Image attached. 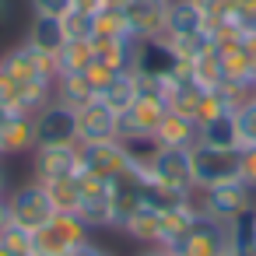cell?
<instances>
[{
	"label": "cell",
	"instance_id": "obj_1",
	"mask_svg": "<svg viewBox=\"0 0 256 256\" xmlns=\"http://www.w3.org/2000/svg\"><path fill=\"white\" fill-rule=\"evenodd\" d=\"M196 207H200V214L232 224L238 214H246V210L256 207V193H252L242 179H228V182L196 190Z\"/></svg>",
	"mask_w": 256,
	"mask_h": 256
},
{
	"label": "cell",
	"instance_id": "obj_2",
	"mask_svg": "<svg viewBox=\"0 0 256 256\" xmlns=\"http://www.w3.org/2000/svg\"><path fill=\"white\" fill-rule=\"evenodd\" d=\"M8 210H11V224H18V228H25V232H39V228L56 214V207H53L46 186L36 182V179H28V182L8 190Z\"/></svg>",
	"mask_w": 256,
	"mask_h": 256
},
{
	"label": "cell",
	"instance_id": "obj_3",
	"mask_svg": "<svg viewBox=\"0 0 256 256\" xmlns=\"http://www.w3.org/2000/svg\"><path fill=\"white\" fill-rule=\"evenodd\" d=\"M190 165H193V186L196 190H207V186L238 179V148L193 144L190 148Z\"/></svg>",
	"mask_w": 256,
	"mask_h": 256
},
{
	"label": "cell",
	"instance_id": "obj_4",
	"mask_svg": "<svg viewBox=\"0 0 256 256\" xmlns=\"http://www.w3.org/2000/svg\"><path fill=\"white\" fill-rule=\"evenodd\" d=\"M92 232L78 214H53L39 232H32V252L36 256H67L78 242H84Z\"/></svg>",
	"mask_w": 256,
	"mask_h": 256
},
{
	"label": "cell",
	"instance_id": "obj_5",
	"mask_svg": "<svg viewBox=\"0 0 256 256\" xmlns=\"http://www.w3.org/2000/svg\"><path fill=\"white\" fill-rule=\"evenodd\" d=\"M28 168L36 182H50L60 176H78L81 172V144H36L28 151Z\"/></svg>",
	"mask_w": 256,
	"mask_h": 256
},
{
	"label": "cell",
	"instance_id": "obj_6",
	"mask_svg": "<svg viewBox=\"0 0 256 256\" xmlns=\"http://www.w3.org/2000/svg\"><path fill=\"white\" fill-rule=\"evenodd\" d=\"M134 162V151L123 140H98V144H81V176L109 179L116 182Z\"/></svg>",
	"mask_w": 256,
	"mask_h": 256
},
{
	"label": "cell",
	"instance_id": "obj_7",
	"mask_svg": "<svg viewBox=\"0 0 256 256\" xmlns=\"http://www.w3.org/2000/svg\"><path fill=\"white\" fill-rule=\"evenodd\" d=\"M0 67H4L18 84H22V81H56V74H60V70H56V56L36 50V46H28V42L11 46L4 56H0Z\"/></svg>",
	"mask_w": 256,
	"mask_h": 256
},
{
	"label": "cell",
	"instance_id": "obj_8",
	"mask_svg": "<svg viewBox=\"0 0 256 256\" xmlns=\"http://www.w3.org/2000/svg\"><path fill=\"white\" fill-rule=\"evenodd\" d=\"M148 168L158 182L182 190V193H196L193 186V165H190V148H162L154 144L148 154Z\"/></svg>",
	"mask_w": 256,
	"mask_h": 256
},
{
	"label": "cell",
	"instance_id": "obj_9",
	"mask_svg": "<svg viewBox=\"0 0 256 256\" xmlns=\"http://www.w3.org/2000/svg\"><path fill=\"white\" fill-rule=\"evenodd\" d=\"M74 214L84 221L88 232L112 228V182L95 179V176H81V204Z\"/></svg>",
	"mask_w": 256,
	"mask_h": 256
},
{
	"label": "cell",
	"instance_id": "obj_10",
	"mask_svg": "<svg viewBox=\"0 0 256 256\" xmlns=\"http://www.w3.org/2000/svg\"><path fill=\"white\" fill-rule=\"evenodd\" d=\"M224 252H228V224L207 214H200L172 249V256H224Z\"/></svg>",
	"mask_w": 256,
	"mask_h": 256
},
{
	"label": "cell",
	"instance_id": "obj_11",
	"mask_svg": "<svg viewBox=\"0 0 256 256\" xmlns=\"http://www.w3.org/2000/svg\"><path fill=\"white\" fill-rule=\"evenodd\" d=\"M36 123V144H74L78 140V109L64 102H46L39 112H32Z\"/></svg>",
	"mask_w": 256,
	"mask_h": 256
},
{
	"label": "cell",
	"instance_id": "obj_12",
	"mask_svg": "<svg viewBox=\"0 0 256 256\" xmlns=\"http://www.w3.org/2000/svg\"><path fill=\"white\" fill-rule=\"evenodd\" d=\"M130 32L144 39H165V18H168V0H126L123 4Z\"/></svg>",
	"mask_w": 256,
	"mask_h": 256
},
{
	"label": "cell",
	"instance_id": "obj_13",
	"mask_svg": "<svg viewBox=\"0 0 256 256\" xmlns=\"http://www.w3.org/2000/svg\"><path fill=\"white\" fill-rule=\"evenodd\" d=\"M116 116L102 98H92L88 106L78 109V144H98V140H116Z\"/></svg>",
	"mask_w": 256,
	"mask_h": 256
},
{
	"label": "cell",
	"instance_id": "obj_14",
	"mask_svg": "<svg viewBox=\"0 0 256 256\" xmlns=\"http://www.w3.org/2000/svg\"><path fill=\"white\" fill-rule=\"evenodd\" d=\"M179 64L182 60H179V53L168 39H144L140 42V53H137V70L140 74H148L154 81H165V78L172 81Z\"/></svg>",
	"mask_w": 256,
	"mask_h": 256
},
{
	"label": "cell",
	"instance_id": "obj_15",
	"mask_svg": "<svg viewBox=\"0 0 256 256\" xmlns=\"http://www.w3.org/2000/svg\"><path fill=\"white\" fill-rule=\"evenodd\" d=\"M207 28V14L200 11L196 0H168V18H165V39H186Z\"/></svg>",
	"mask_w": 256,
	"mask_h": 256
},
{
	"label": "cell",
	"instance_id": "obj_16",
	"mask_svg": "<svg viewBox=\"0 0 256 256\" xmlns=\"http://www.w3.org/2000/svg\"><path fill=\"white\" fill-rule=\"evenodd\" d=\"M25 42L56 56L67 42V28H64V18H50V14H32L28 22V32H25Z\"/></svg>",
	"mask_w": 256,
	"mask_h": 256
},
{
	"label": "cell",
	"instance_id": "obj_17",
	"mask_svg": "<svg viewBox=\"0 0 256 256\" xmlns=\"http://www.w3.org/2000/svg\"><path fill=\"white\" fill-rule=\"evenodd\" d=\"M196 134H200V123H196V120L179 116V112L168 109V116L158 123V130H154L151 140L162 144V148H193V144H196Z\"/></svg>",
	"mask_w": 256,
	"mask_h": 256
},
{
	"label": "cell",
	"instance_id": "obj_18",
	"mask_svg": "<svg viewBox=\"0 0 256 256\" xmlns=\"http://www.w3.org/2000/svg\"><path fill=\"white\" fill-rule=\"evenodd\" d=\"M36 148V123H32V112H18L11 123L0 126V151L4 158L11 154H28Z\"/></svg>",
	"mask_w": 256,
	"mask_h": 256
},
{
	"label": "cell",
	"instance_id": "obj_19",
	"mask_svg": "<svg viewBox=\"0 0 256 256\" xmlns=\"http://www.w3.org/2000/svg\"><path fill=\"white\" fill-rule=\"evenodd\" d=\"M126 238L140 242V246H158V235H162V210L151 207V204H140L120 228Z\"/></svg>",
	"mask_w": 256,
	"mask_h": 256
},
{
	"label": "cell",
	"instance_id": "obj_20",
	"mask_svg": "<svg viewBox=\"0 0 256 256\" xmlns=\"http://www.w3.org/2000/svg\"><path fill=\"white\" fill-rule=\"evenodd\" d=\"M196 218H200L196 200H193V204H182V207H172V210H162V235H158V246L172 252Z\"/></svg>",
	"mask_w": 256,
	"mask_h": 256
},
{
	"label": "cell",
	"instance_id": "obj_21",
	"mask_svg": "<svg viewBox=\"0 0 256 256\" xmlns=\"http://www.w3.org/2000/svg\"><path fill=\"white\" fill-rule=\"evenodd\" d=\"M214 56L221 64V74H224V84H238V81H249L256 74V64L246 56L242 42H228V46H214Z\"/></svg>",
	"mask_w": 256,
	"mask_h": 256
},
{
	"label": "cell",
	"instance_id": "obj_22",
	"mask_svg": "<svg viewBox=\"0 0 256 256\" xmlns=\"http://www.w3.org/2000/svg\"><path fill=\"white\" fill-rule=\"evenodd\" d=\"M196 144H207V148H238L235 109L232 112H221L214 120H204L200 123V134H196Z\"/></svg>",
	"mask_w": 256,
	"mask_h": 256
},
{
	"label": "cell",
	"instance_id": "obj_23",
	"mask_svg": "<svg viewBox=\"0 0 256 256\" xmlns=\"http://www.w3.org/2000/svg\"><path fill=\"white\" fill-rule=\"evenodd\" d=\"M53 92H56V102L70 106V109H81L92 98H98L92 81H88V74H56V88Z\"/></svg>",
	"mask_w": 256,
	"mask_h": 256
},
{
	"label": "cell",
	"instance_id": "obj_24",
	"mask_svg": "<svg viewBox=\"0 0 256 256\" xmlns=\"http://www.w3.org/2000/svg\"><path fill=\"white\" fill-rule=\"evenodd\" d=\"M98 98H102L112 112H126V109L134 106V98H137V78H134V70L112 74V81L98 92Z\"/></svg>",
	"mask_w": 256,
	"mask_h": 256
},
{
	"label": "cell",
	"instance_id": "obj_25",
	"mask_svg": "<svg viewBox=\"0 0 256 256\" xmlns=\"http://www.w3.org/2000/svg\"><path fill=\"white\" fill-rule=\"evenodd\" d=\"M92 64H95L92 39H67L64 50L56 53V70L60 74H84Z\"/></svg>",
	"mask_w": 256,
	"mask_h": 256
},
{
	"label": "cell",
	"instance_id": "obj_26",
	"mask_svg": "<svg viewBox=\"0 0 256 256\" xmlns=\"http://www.w3.org/2000/svg\"><path fill=\"white\" fill-rule=\"evenodd\" d=\"M42 186H46V193H50L56 214H74V210H78V204H81V172H78V176L50 179V182H42Z\"/></svg>",
	"mask_w": 256,
	"mask_h": 256
},
{
	"label": "cell",
	"instance_id": "obj_27",
	"mask_svg": "<svg viewBox=\"0 0 256 256\" xmlns=\"http://www.w3.org/2000/svg\"><path fill=\"white\" fill-rule=\"evenodd\" d=\"M228 252L232 256H252L256 252V218H252V210L238 214L228 224Z\"/></svg>",
	"mask_w": 256,
	"mask_h": 256
},
{
	"label": "cell",
	"instance_id": "obj_28",
	"mask_svg": "<svg viewBox=\"0 0 256 256\" xmlns=\"http://www.w3.org/2000/svg\"><path fill=\"white\" fill-rule=\"evenodd\" d=\"M98 39H120V36H134L130 32V22H126V11L123 4H112V8H102L95 11V32Z\"/></svg>",
	"mask_w": 256,
	"mask_h": 256
},
{
	"label": "cell",
	"instance_id": "obj_29",
	"mask_svg": "<svg viewBox=\"0 0 256 256\" xmlns=\"http://www.w3.org/2000/svg\"><path fill=\"white\" fill-rule=\"evenodd\" d=\"M186 64H190V78L196 81V88L214 92V88H221V84H224V74H221V64H218L214 50H210V53H204V56H196V60H186Z\"/></svg>",
	"mask_w": 256,
	"mask_h": 256
},
{
	"label": "cell",
	"instance_id": "obj_30",
	"mask_svg": "<svg viewBox=\"0 0 256 256\" xmlns=\"http://www.w3.org/2000/svg\"><path fill=\"white\" fill-rule=\"evenodd\" d=\"M235 134H238V151L256 148V98L235 109Z\"/></svg>",
	"mask_w": 256,
	"mask_h": 256
},
{
	"label": "cell",
	"instance_id": "obj_31",
	"mask_svg": "<svg viewBox=\"0 0 256 256\" xmlns=\"http://www.w3.org/2000/svg\"><path fill=\"white\" fill-rule=\"evenodd\" d=\"M64 28H67V39H92V32H95V14L78 4V8L64 18Z\"/></svg>",
	"mask_w": 256,
	"mask_h": 256
},
{
	"label": "cell",
	"instance_id": "obj_32",
	"mask_svg": "<svg viewBox=\"0 0 256 256\" xmlns=\"http://www.w3.org/2000/svg\"><path fill=\"white\" fill-rule=\"evenodd\" d=\"M221 112H232V102L224 98V92H221V88H214V92H204V98H200V109H196V123H204V120H214V116H221Z\"/></svg>",
	"mask_w": 256,
	"mask_h": 256
},
{
	"label": "cell",
	"instance_id": "obj_33",
	"mask_svg": "<svg viewBox=\"0 0 256 256\" xmlns=\"http://www.w3.org/2000/svg\"><path fill=\"white\" fill-rule=\"evenodd\" d=\"M0 246H8L11 252H32V232L18 228V224H8L4 232H0Z\"/></svg>",
	"mask_w": 256,
	"mask_h": 256
},
{
	"label": "cell",
	"instance_id": "obj_34",
	"mask_svg": "<svg viewBox=\"0 0 256 256\" xmlns=\"http://www.w3.org/2000/svg\"><path fill=\"white\" fill-rule=\"evenodd\" d=\"M78 8V0H28L32 14H50V18H67Z\"/></svg>",
	"mask_w": 256,
	"mask_h": 256
},
{
	"label": "cell",
	"instance_id": "obj_35",
	"mask_svg": "<svg viewBox=\"0 0 256 256\" xmlns=\"http://www.w3.org/2000/svg\"><path fill=\"white\" fill-rule=\"evenodd\" d=\"M238 179L256 193V148H246L238 151Z\"/></svg>",
	"mask_w": 256,
	"mask_h": 256
},
{
	"label": "cell",
	"instance_id": "obj_36",
	"mask_svg": "<svg viewBox=\"0 0 256 256\" xmlns=\"http://www.w3.org/2000/svg\"><path fill=\"white\" fill-rule=\"evenodd\" d=\"M67 256H106V249H102V246H98V242L88 235V238H84V242H78V246H74Z\"/></svg>",
	"mask_w": 256,
	"mask_h": 256
},
{
	"label": "cell",
	"instance_id": "obj_37",
	"mask_svg": "<svg viewBox=\"0 0 256 256\" xmlns=\"http://www.w3.org/2000/svg\"><path fill=\"white\" fill-rule=\"evenodd\" d=\"M242 50H246V56L256 64V32H249V36H242Z\"/></svg>",
	"mask_w": 256,
	"mask_h": 256
},
{
	"label": "cell",
	"instance_id": "obj_38",
	"mask_svg": "<svg viewBox=\"0 0 256 256\" xmlns=\"http://www.w3.org/2000/svg\"><path fill=\"white\" fill-rule=\"evenodd\" d=\"M11 18H14L11 0H0V28H8V25H11Z\"/></svg>",
	"mask_w": 256,
	"mask_h": 256
},
{
	"label": "cell",
	"instance_id": "obj_39",
	"mask_svg": "<svg viewBox=\"0 0 256 256\" xmlns=\"http://www.w3.org/2000/svg\"><path fill=\"white\" fill-rule=\"evenodd\" d=\"M11 224V210H8V196H0V232Z\"/></svg>",
	"mask_w": 256,
	"mask_h": 256
},
{
	"label": "cell",
	"instance_id": "obj_40",
	"mask_svg": "<svg viewBox=\"0 0 256 256\" xmlns=\"http://www.w3.org/2000/svg\"><path fill=\"white\" fill-rule=\"evenodd\" d=\"M137 256H172L168 249H162V246H140V252Z\"/></svg>",
	"mask_w": 256,
	"mask_h": 256
},
{
	"label": "cell",
	"instance_id": "obj_41",
	"mask_svg": "<svg viewBox=\"0 0 256 256\" xmlns=\"http://www.w3.org/2000/svg\"><path fill=\"white\" fill-rule=\"evenodd\" d=\"M0 196H8V172H4V162H0Z\"/></svg>",
	"mask_w": 256,
	"mask_h": 256
},
{
	"label": "cell",
	"instance_id": "obj_42",
	"mask_svg": "<svg viewBox=\"0 0 256 256\" xmlns=\"http://www.w3.org/2000/svg\"><path fill=\"white\" fill-rule=\"evenodd\" d=\"M0 256H18V252H11L8 246H0Z\"/></svg>",
	"mask_w": 256,
	"mask_h": 256
},
{
	"label": "cell",
	"instance_id": "obj_43",
	"mask_svg": "<svg viewBox=\"0 0 256 256\" xmlns=\"http://www.w3.org/2000/svg\"><path fill=\"white\" fill-rule=\"evenodd\" d=\"M22 256H36V252H22Z\"/></svg>",
	"mask_w": 256,
	"mask_h": 256
},
{
	"label": "cell",
	"instance_id": "obj_44",
	"mask_svg": "<svg viewBox=\"0 0 256 256\" xmlns=\"http://www.w3.org/2000/svg\"><path fill=\"white\" fill-rule=\"evenodd\" d=\"M0 162H4V151H0Z\"/></svg>",
	"mask_w": 256,
	"mask_h": 256
},
{
	"label": "cell",
	"instance_id": "obj_45",
	"mask_svg": "<svg viewBox=\"0 0 256 256\" xmlns=\"http://www.w3.org/2000/svg\"><path fill=\"white\" fill-rule=\"evenodd\" d=\"M252 218H256V207H252Z\"/></svg>",
	"mask_w": 256,
	"mask_h": 256
},
{
	"label": "cell",
	"instance_id": "obj_46",
	"mask_svg": "<svg viewBox=\"0 0 256 256\" xmlns=\"http://www.w3.org/2000/svg\"><path fill=\"white\" fill-rule=\"evenodd\" d=\"M106 256H112V252H106Z\"/></svg>",
	"mask_w": 256,
	"mask_h": 256
},
{
	"label": "cell",
	"instance_id": "obj_47",
	"mask_svg": "<svg viewBox=\"0 0 256 256\" xmlns=\"http://www.w3.org/2000/svg\"><path fill=\"white\" fill-rule=\"evenodd\" d=\"M224 256H232V252H224Z\"/></svg>",
	"mask_w": 256,
	"mask_h": 256
},
{
	"label": "cell",
	"instance_id": "obj_48",
	"mask_svg": "<svg viewBox=\"0 0 256 256\" xmlns=\"http://www.w3.org/2000/svg\"><path fill=\"white\" fill-rule=\"evenodd\" d=\"M252 256H256V252H252Z\"/></svg>",
	"mask_w": 256,
	"mask_h": 256
}]
</instances>
